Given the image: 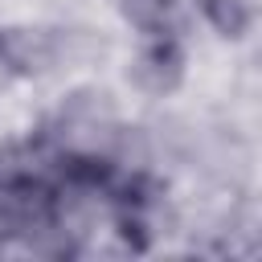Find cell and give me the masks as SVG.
<instances>
[{"label":"cell","mask_w":262,"mask_h":262,"mask_svg":"<svg viewBox=\"0 0 262 262\" xmlns=\"http://www.w3.org/2000/svg\"><path fill=\"white\" fill-rule=\"evenodd\" d=\"M205 12H209V20L225 33V37H237L242 29H246V8H242V0H209L205 4Z\"/></svg>","instance_id":"6da1fadb"},{"label":"cell","mask_w":262,"mask_h":262,"mask_svg":"<svg viewBox=\"0 0 262 262\" xmlns=\"http://www.w3.org/2000/svg\"><path fill=\"white\" fill-rule=\"evenodd\" d=\"M176 66H180V53L172 45H156L147 57H143V74H156V86H168L176 78Z\"/></svg>","instance_id":"7a4b0ae2"},{"label":"cell","mask_w":262,"mask_h":262,"mask_svg":"<svg viewBox=\"0 0 262 262\" xmlns=\"http://www.w3.org/2000/svg\"><path fill=\"white\" fill-rule=\"evenodd\" d=\"M168 8H172V0H127V16L147 25V29H156L168 16Z\"/></svg>","instance_id":"3957f363"}]
</instances>
